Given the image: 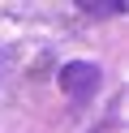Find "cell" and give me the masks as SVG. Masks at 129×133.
<instances>
[{
  "instance_id": "6da1fadb",
  "label": "cell",
  "mask_w": 129,
  "mask_h": 133,
  "mask_svg": "<svg viewBox=\"0 0 129 133\" xmlns=\"http://www.w3.org/2000/svg\"><path fill=\"white\" fill-rule=\"evenodd\" d=\"M95 86H99V69L86 60H69L65 69H60V90H65L69 99H86L95 95Z\"/></svg>"
},
{
  "instance_id": "7a4b0ae2",
  "label": "cell",
  "mask_w": 129,
  "mask_h": 133,
  "mask_svg": "<svg viewBox=\"0 0 129 133\" xmlns=\"http://www.w3.org/2000/svg\"><path fill=\"white\" fill-rule=\"evenodd\" d=\"M77 9L82 13H120L125 0H77Z\"/></svg>"
}]
</instances>
